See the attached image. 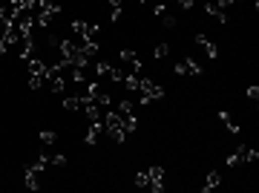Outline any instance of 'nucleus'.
Here are the masks:
<instances>
[{
  "mask_svg": "<svg viewBox=\"0 0 259 193\" xmlns=\"http://www.w3.org/2000/svg\"><path fill=\"white\" fill-rule=\"evenodd\" d=\"M60 61L67 63L70 70H87V58H84V52H81L78 43H72V41H60Z\"/></svg>",
  "mask_w": 259,
  "mask_h": 193,
  "instance_id": "nucleus-1",
  "label": "nucleus"
},
{
  "mask_svg": "<svg viewBox=\"0 0 259 193\" xmlns=\"http://www.w3.org/2000/svg\"><path fill=\"white\" fill-rule=\"evenodd\" d=\"M104 130L110 133V139L115 144H124L127 142V127H124V121H121V115L115 110H107V115H104Z\"/></svg>",
  "mask_w": 259,
  "mask_h": 193,
  "instance_id": "nucleus-2",
  "label": "nucleus"
},
{
  "mask_svg": "<svg viewBox=\"0 0 259 193\" xmlns=\"http://www.w3.org/2000/svg\"><path fill=\"white\" fill-rule=\"evenodd\" d=\"M256 159H259V153L253 150V147H248V144H236V150L228 153L225 164H228V167H239V164H253Z\"/></svg>",
  "mask_w": 259,
  "mask_h": 193,
  "instance_id": "nucleus-3",
  "label": "nucleus"
},
{
  "mask_svg": "<svg viewBox=\"0 0 259 193\" xmlns=\"http://www.w3.org/2000/svg\"><path fill=\"white\" fill-rule=\"evenodd\" d=\"M139 92H141V101H139V104H150V101H161V98H164L161 84H156L153 78H141Z\"/></svg>",
  "mask_w": 259,
  "mask_h": 193,
  "instance_id": "nucleus-4",
  "label": "nucleus"
},
{
  "mask_svg": "<svg viewBox=\"0 0 259 193\" xmlns=\"http://www.w3.org/2000/svg\"><path fill=\"white\" fill-rule=\"evenodd\" d=\"M115 112L121 115V121L127 127V133L139 130V118H136V110H133V101H118L115 104Z\"/></svg>",
  "mask_w": 259,
  "mask_h": 193,
  "instance_id": "nucleus-5",
  "label": "nucleus"
},
{
  "mask_svg": "<svg viewBox=\"0 0 259 193\" xmlns=\"http://www.w3.org/2000/svg\"><path fill=\"white\" fill-rule=\"evenodd\" d=\"M46 170L43 164H29V167H23V184L29 187V190H40V173Z\"/></svg>",
  "mask_w": 259,
  "mask_h": 193,
  "instance_id": "nucleus-6",
  "label": "nucleus"
},
{
  "mask_svg": "<svg viewBox=\"0 0 259 193\" xmlns=\"http://www.w3.org/2000/svg\"><path fill=\"white\" fill-rule=\"evenodd\" d=\"M228 9H230V0H219V3H205V12H208L213 21H219L222 26L230 21V18H228Z\"/></svg>",
  "mask_w": 259,
  "mask_h": 193,
  "instance_id": "nucleus-7",
  "label": "nucleus"
},
{
  "mask_svg": "<svg viewBox=\"0 0 259 193\" xmlns=\"http://www.w3.org/2000/svg\"><path fill=\"white\" fill-rule=\"evenodd\" d=\"M38 9H40L38 12V26H43V29H46V26H49V23L60 15L58 3H38Z\"/></svg>",
  "mask_w": 259,
  "mask_h": 193,
  "instance_id": "nucleus-8",
  "label": "nucleus"
},
{
  "mask_svg": "<svg viewBox=\"0 0 259 193\" xmlns=\"http://www.w3.org/2000/svg\"><path fill=\"white\" fill-rule=\"evenodd\" d=\"M72 32H78L84 41H95V35H98V26L95 23H87V21H72Z\"/></svg>",
  "mask_w": 259,
  "mask_h": 193,
  "instance_id": "nucleus-9",
  "label": "nucleus"
},
{
  "mask_svg": "<svg viewBox=\"0 0 259 193\" xmlns=\"http://www.w3.org/2000/svg\"><path fill=\"white\" fill-rule=\"evenodd\" d=\"M147 187L153 193L164 190V170H161V167H150V170H147Z\"/></svg>",
  "mask_w": 259,
  "mask_h": 193,
  "instance_id": "nucleus-10",
  "label": "nucleus"
},
{
  "mask_svg": "<svg viewBox=\"0 0 259 193\" xmlns=\"http://www.w3.org/2000/svg\"><path fill=\"white\" fill-rule=\"evenodd\" d=\"M81 112L90 118V121H101V107L92 98H87V95H81Z\"/></svg>",
  "mask_w": 259,
  "mask_h": 193,
  "instance_id": "nucleus-11",
  "label": "nucleus"
},
{
  "mask_svg": "<svg viewBox=\"0 0 259 193\" xmlns=\"http://www.w3.org/2000/svg\"><path fill=\"white\" fill-rule=\"evenodd\" d=\"M176 72H179V75H196V78H199V75H202V67L193 61V58H184V61L176 63Z\"/></svg>",
  "mask_w": 259,
  "mask_h": 193,
  "instance_id": "nucleus-12",
  "label": "nucleus"
},
{
  "mask_svg": "<svg viewBox=\"0 0 259 193\" xmlns=\"http://www.w3.org/2000/svg\"><path fill=\"white\" fill-rule=\"evenodd\" d=\"M38 164H55V167H67V156H60V153H40L38 156Z\"/></svg>",
  "mask_w": 259,
  "mask_h": 193,
  "instance_id": "nucleus-13",
  "label": "nucleus"
},
{
  "mask_svg": "<svg viewBox=\"0 0 259 193\" xmlns=\"http://www.w3.org/2000/svg\"><path fill=\"white\" fill-rule=\"evenodd\" d=\"M196 43L208 52L210 61H216V58H219V49H216V43H213V41H208V35H202V32H199V35H196Z\"/></svg>",
  "mask_w": 259,
  "mask_h": 193,
  "instance_id": "nucleus-14",
  "label": "nucleus"
},
{
  "mask_svg": "<svg viewBox=\"0 0 259 193\" xmlns=\"http://www.w3.org/2000/svg\"><path fill=\"white\" fill-rule=\"evenodd\" d=\"M101 130H104V121H92L90 130H87V136H84V142L90 144V147H95L98 139H101Z\"/></svg>",
  "mask_w": 259,
  "mask_h": 193,
  "instance_id": "nucleus-15",
  "label": "nucleus"
},
{
  "mask_svg": "<svg viewBox=\"0 0 259 193\" xmlns=\"http://www.w3.org/2000/svg\"><path fill=\"white\" fill-rule=\"evenodd\" d=\"M35 46H38V43H35V35H32V38H23V49H20V58H23L26 63L35 58Z\"/></svg>",
  "mask_w": 259,
  "mask_h": 193,
  "instance_id": "nucleus-16",
  "label": "nucleus"
},
{
  "mask_svg": "<svg viewBox=\"0 0 259 193\" xmlns=\"http://www.w3.org/2000/svg\"><path fill=\"white\" fill-rule=\"evenodd\" d=\"M81 52H84V58L90 61V58H95V55L101 52V46H98V41H84L81 43Z\"/></svg>",
  "mask_w": 259,
  "mask_h": 193,
  "instance_id": "nucleus-17",
  "label": "nucleus"
},
{
  "mask_svg": "<svg viewBox=\"0 0 259 193\" xmlns=\"http://www.w3.org/2000/svg\"><path fill=\"white\" fill-rule=\"evenodd\" d=\"M219 184H222V173H219V170H210L208 179H205V193H208V190H216Z\"/></svg>",
  "mask_w": 259,
  "mask_h": 193,
  "instance_id": "nucleus-18",
  "label": "nucleus"
},
{
  "mask_svg": "<svg viewBox=\"0 0 259 193\" xmlns=\"http://www.w3.org/2000/svg\"><path fill=\"white\" fill-rule=\"evenodd\" d=\"M112 72H115V67H112V63H107V61L95 63V75H101V78H110V81H112Z\"/></svg>",
  "mask_w": 259,
  "mask_h": 193,
  "instance_id": "nucleus-19",
  "label": "nucleus"
},
{
  "mask_svg": "<svg viewBox=\"0 0 259 193\" xmlns=\"http://www.w3.org/2000/svg\"><path fill=\"white\" fill-rule=\"evenodd\" d=\"M26 67H29V75H46V61H40V58H32Z\"/></svg>",
  "mask_w": 259,
  "mask_h": 193,
  "instance_id": "nucleus-20",
  "label": "nucleus"
},
{
  "mask_svg": "<svg viewBox=\"0 0 259 193\" xmlns=\"http://www.w3.org/2000/svg\"><path fill=\"white\" fill-rule=\"evenodd\" d=\"M118 55H121V61H127L130 67H136V63H141V58H139V52H136V49H121Z\"/></svg>",
  "mask_w": 259,
  "mask_h": 193,
  "instance_id": "nucleus-21",
  "label": "nucleus"
},
{
  "mask_svg": "<svg viewBox=\"0 0 259 193\" xmlns=\"http://www.w3.org/2000/svg\"><path fill=\"white\" fill-rule=\"evenodd\" d=\"M121 84H124V87H127L130 92H139V84H141V78H139V75H133V72H127V75H124V81H121Z\"/></svg>",
  "mask_w": 259,
  "mask_h": 193,
  "instance_id": "nucleus-22",
  "label": "nucleus"
},
{
  "mask_svg": "<svg viewBox=\"0 0 259 193\" xmlns=\"http://www.w3.org/2000/svg\"><path fill=\"white\" fill-rule=\"evenodd\" d=\"M63 110H72V112H81V98L78 95H70V98H63Z\"/></svg>",
  "mask_w": 259,
  "mask_h": 193,
  "instance_id": "nucleus-23",
  "label": "nucleus"
},
{
  "mask_svg": "<svg viewBox=\"0 0 259 193\" xmlns=\"http://www.w3.org/2000/svg\"><path fill=\"white\" fill-rule=\"evenodd\" d=\"M219 118L225 121V127H228L230 133H239V130H242L239 124H233V121H230V112H228V110H219Z\"/></svg>",
  "mask_w": 259,
  "mask_h": 193,
  "instance_id": "nucleus-24",
  "label": "nucleus"
},
{
  "mask_svg": "<svg viewBox=\"0 0 259 193\" xmlns=\"http://www.w3.org/2000/svg\"><path fill=\"white\" fill-rule=\"evenodd\" d=\"M40 142L43 144H55L58 142V133L55 130H40Z\"/></svg>",
  "mask_w": 259,
  "mask_h": 193,
  "instance_id": "nucleus-25",
  "label": "nucleus"
},
{
  "mask_svg": "<svg viewBox=\"0 0 259 193\" xmlns=\"http://www.w3.org/2000/svg\"><path fill=\"white\" fill-rule=\"evenodd\" d=\"M95 104H98V107H112V95H107V92L101 90L98 95H95Z\"/></svg>",
  "mask_w": 259,
  "mask_h": 193,
  "instance_id": "nucleus-26",
  "label": "nucleus"
},
{
  "mask_svg": "<svg viewBox=\"0 0 259 193\" xmlns=\"http://www.w3.org/2000/svg\"><path fill=\"white\" fill-rule=\"evenodd\" d=\"M121 9H124V6H121V0H112V3H110V18H112V21H118V18H121Z\"/></svg>",
  "mask_w": 259,
  "mask_h": 193,
  "instance_id": "nucleus-27",
  "label": "nucleus"
},
{
  "mask_svg": "<svg viewBox=\"0 0 259 193\" xmlns=\"http://www.w3.org/2000/svg\"><path fill=\"white\" fill-rule=\"evenodd\" d=\"M153 55H156L159 61H164V58H167V55H170V46H167V43H159V46L153 49Z\"/></svg>",
  "mask_w": 259,
  "mask_h": 193,
  "instance_id": "nucleus-28",
  "label": "nucleus"
},
{
  "mask_svg": "<svg viewBox=\"0 0 259 193\" xmlns=\"http://www.w3.org/2000/svg\"><path fill=\"white\" fill-rule=\"evenodd\" d=\"M29 90H40V87H43V75H29Z\"/></svg>",
  "mask_w": 259,
  "mask_h": 193,
  "instance_id": "nucleus-29",
  "label": "nucleus"
},
{
  "mask_svg": "<svg viewBox=\"0 0 259 193\" xmlns=\"http://www.w3.org/2000/svg\"><path fill=\"white\" fill-rule=\"evenodd\" d=\"M136 184H139V187H147V170L136 173Z\"/></svg>",
  "mask_w": 259,
  "mask_h": 193,
  "instance_id": "nucleus-30",
  "label": "nucleus"
},
{
  "mask_svg": "<svg viewBox=\"0 0 259 193\" xmlns=\"http://www.w3.org/2000/svg\"><path fill=\"white\" fill-rule=\"evenodd\" d=\"M153 15H156V18H164V15H167V6H164V3L153 6Z\"/></svg>",
  "mask_w": 259,
  "mask_h": 193,
  "instance_id": "nucleus-31",
  "label": "nucleus"
},
{
  "mask_svg": "<svg viewBox=\"0 0 259 193\" xmlns=\"http://www.w3.org/2000/svg\"><path fill=\"white\" fill-rule=\"evenodd\" d=\"M161 21H164V26H167V29H173V26H176V18H173V15H164Z\"/></svg>",
  "mask_w": 259,
  "mask_h": 193,
  "instance_id": "nucleus-32",
  "label": "nucleus"
},
{
  "mask_svg": "<svg viewBox=\"0 0 259 193\" xmlns=\"http://www.w3.org/2000/svg\"><path fill=\"white\" fill-rule=\"evenodd\" d=\"M248 98L250 101H256L259 98V87H248Z\"/></svg>",
  "mask_w": 259,
  "mask_h": 193,
  "instance_id": "nucleus-33",
  "label": "nucleus"
},
{
  "mask_svg": "<svg viewBox=\"0 0 259 193\" xmlns=\"http://www.w3.org/2000/svg\"><path fill=\"white\" fill-rule=\"evenodd\" d=\"M199 193H205V190H199Z\"/></svg>",
  "mask_w": 259,
  "mask_h": 193,
  "instance_id": "nucleus-34",
  "label": "nucleus"
}]
</instances>
